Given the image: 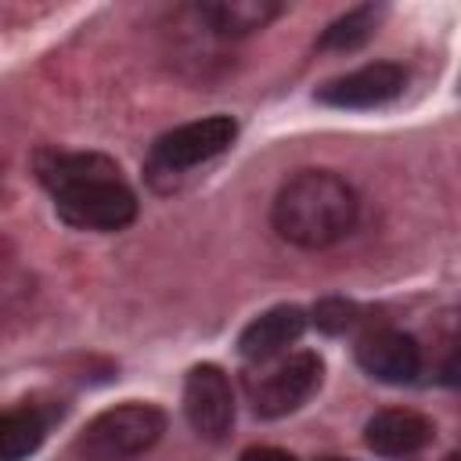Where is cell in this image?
<instances>
[{"instance_id": "1", "label": "cell", "mask_w": 461, "mask_h": 461, "mask_svg": "<svg viewBox=\"0 0 461 461\" xmlns=\"http://www.w3.org/2000/svg\"><path fill=\"white\" fill-rule=\"evenodd\" d=\"M36 176L58 216L76 230H122L137 216V194L119 166L97 151H40Z\"/></svg>"}, {"instance_id": "2", "label": "cell", "mask_w": 461, "mask_h": 461, "mask_svg": "<svg viewBox=\"0 0 461 461\" xmlns=\"http://www.w3.org/2000/svg\"><path fill=\"white\" fill-rule=\"evenodd\" d=\"M274 230L299 249H328L357 223L353 187L328 169H299L288 176L270 209Z\"/></svg>"}, {"instance_id": "3", "label": "cell", "mask_w": 461, "mask_h": 461, "mask_svg": "<svg viewBox=\"0 0 461 461\" xmlns=\"http://www.w3.org/2000/svg\"><path fill=\"white\" fill-rule=\"evenodd\" d=\"M166 432V414L151 403H122L104 414H97L83 436H79V454L86 461H126L144 454L148 447L158 443Z\"/></svg>"}, {"instance_id": "4", "label": "cell", "mask_w": 461, "mask_h": 461, "mask_svg": "<svg viewBox=\"0 0 461 461\" xmlns=\"http://www.w3.org/2000/svg\"><path fill=\"white\" fill-rule=\"evenodd\" d=\"M234 137H238V122L230 115H209V119L184 122L151 144L148 173L151 176H180V173L223 155L234 144Z\"/></svg>"}, {"instance_id": "5", "label": "cell", "mask_w": 461, "mask_h": 461, "mask_svg": "<svg viewBox=\"0 0 461 461\" xmlns=\"http://www.w3.org/2000/svg\"><path fill=\"white\" fill-rule=\"evenodd\" d=\"M324 364L317 353H292L252 382V407L259 418H285L299 411L321 385Z\"/></svg>"}, {"instance_id": "6", "label": "cell", "mask_w": 461, "mask_h": 461, "mask_svg": "<svg viewBox=\"0 0 461 461\" xmlns=\"http://www.w3.org/2000/svg\"><path fill=\"white\" fill-rule=\"evenodd\" d=\"M184 414L205 439H223L234 425V393L216 364H198L184 382Z\"/></svg>"}, {"instance_id": "7", "label": "cell", "mask_w": 461, "mask_h": 461, "mask_svg": "<svg viewBox=\"0 0 461 461\" xmlns=\"http://www.w3.org/2000/svg\"><path fill=\"white\" fill-rule=\"evenodd\" d=\"M407 86V72L393 61H375L360 65L339 79H328L317 90V101L328 108H382L396 101Z\"/></svg>"}, {"instance_id": "8", "label": "cell", "mask_w": 461, "mask_h": 461, "mask_svg": "<svg viewBox=\"0 0 461 461\" xmlns=\"http://www.w3.org/2000/svg\"><path fill=\"white\" fill-rule=\"evenodd\" d=\"M357 364L364 375L385 385H407L421 371V349L396 328H375L357 342Z\"/></svg>"}, {"instance_id": "9", "label": "cell", "mask_w": 461, "mask_h": 461, "mask_svg": "<svg viewBox=\"0 0 461 461\" xmlns=\"http://www.w3.org/2000/svg\"><path fill=\"white\" fill-rule=\"evenodd\" d=\"M364 443L378 457H414L432 443V421L411 407H389L367 418Z\"/></svg>"}, {"instance_id": "10", "label": "cell", "mask_w": 461, "mask_h": 461, "mask_svg": "<svg viewBox=\"0 0 461 461\" xmlns=\"http://www.w3.org/2000/svg\"><path fill=\"white\" fill-rule=\"evenodd\" d=\"M306 331V313L299 306H274L267 313H259L238 339V353L245 360H274L281 357L292 342H299V335Z\"/></svg>"}, {"instance_id": "11", "label": "cell", "mask_w": 461, "mask_h": 461, "mask_svg": "<svg viewBox=\"0 0 461 461\" xmlns=\"http://www.w3.org/2000/svg\"><path fill=\"white\" fill-rule=\"evenodd\" d=\"M198 14L209 22V29L216 36H249V32L263 29L267 22H274L281 14V4H274V0H216V4H202Z\"/></svg>"}, {"instance_id": "12", "label": "cell", "mask_w": 461, "mask_h": 461, "mask_svg": "<svg viewBox=\"0 0 461 461\" xmlns=\"http://www.w3.org/2000/svg\"><path fill=\"white\" fill-rule=\"evenodd\" d=\"M47 436V421L36 407L0 411V461H22L40 450Z\"/></svg>"}, {"instance_id": "13", "label": "cell", "mask_w": 461, "mask_h": 461, "mask_svg": "<svg viewBox=\"0 0 461 461\" xmlns=\"http://www.w3.org/2000/svg\"><path fill=\"white\" fill-rule=\"evenodd\" d=\"M378 18H382V7H375V4L353 7V11H346L342 18H335L324 29V36L317 40V47L321 50H357V47H364L375 36Z\"/></svg>"}, {"instance_id": "14", "label": "cell", "mask_w": 461, "mask_h": 461, "mask_svg": "<svg viewBox=\"0 0 461 461\" xmlns=\"http://www.w3.org/2000/svg\"><path fill=\"white\" fill-rule=\"evenodd\" d=\"M357 313L360 310L349 299H321L313 306V324L321 331H328V335H342V331H349L357 324Z\"/></svg>"}, {"instance_id": "15", "label": "cell", "mask_w": 461, "mask_h": 461, "mask_svg": "<svg viewBox=\"0 0 461 461\" xmlns=\"http://www.w3.org/2000/svg\"><path fill=\"white\" fill-rule=\"evenodd\" d=\"M241 461H299V457L288 454V450H281V447H249L241 454Z\"/></svg>"}]
</instances>
